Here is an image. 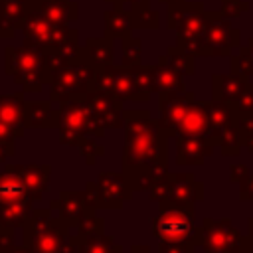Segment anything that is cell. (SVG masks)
Instances as JSON below:
<instances>
[{
  "label": "cell",
  "instance_id": "obj_6",
  "mask_svg": "<svg viewBox=\"0 0 253 253\" xmlns=\"http://www.w3.org/2000/svg\"><path fill=\"white\" fill-rule=\"evenodd\" d=\"M184 243H164L162 253H182Z\"/></svg>",
  "mask_w": 253,
  "mask_h": 253
},
{
  "label": "cell",
  "instance_id": "obj_4",
  "mask_svg": "<svg viewBox=\"0 0 253 253\" xmlns=\"http://www.w3.org/2000/svg\"><path fill=\"white\" fill-rule=\"evenodd\" d=\"M208 128H210L208 115H206V111H202L198 107L188 109V113L184 115V119L180 123V130L184 136H204Z\"/></svg>",
  "mask_w": 253,
  "mask_h": 253
},
{
  "label": "cell",
  "instance_id": "obj_1",
  "mask_svg": "<svg viewBox=\"0 0 253 253\" xmlns=\"http://www.w3.org/2000/svg\"><path fill=\"white\" fill-rule=\"evenodd\" d=\"M154 235L162 243H186L194 233V221L188 211L182 208L164 210L152 221Z\"/></svg>",
  "mask_w": 253,
  "mask_h": 253
},
{
  "label": "cell",
  "instance_id": "obj_3",
  "mask_svg": "<svg viewBox=\"0 0 253 253\" xmlns=\"http://www.w3.org/2000/svg\"><path fill=\"white\" fill-rule=\"evenodd\" d=\"M126 150H125V158L128 156V160H144L148 158L154 150H156V138L154 134H150L148 128H144L142 132L136 128H130L128 140H126Z\"/></svg>",
  "mask_w": 253,
  "mask_h": 253
},
{
  "label": "cell",
  "instance_id": "obj_5",
  "mask_svg": "<svg viewBox=\"0 0 253 253\" xmlns=\"http://www.w3.org/2000/svg\"><path fill=\"white\" fill-rule=\"evenodd\" d=\"M24 16V0H0V30L4 26H10V30L16 28Z\"/></svg>",
  "mask_w": 253,
  "mask_h": 253
},
{
  "label": "cell",
  "instance_id": "obj_2",
  "mask_svg": "<svg viewBox=\"0 0 253 253\" xmlns=\"http://www.w3.org/2000/svg\"><path fill=\"white\" fill-rule=\"evenodd\" d=\"M237 237H239L237 231L227 223V219L223 221L208 219L204 223L202 243L210 253H229L237 245Z\"/></svg>",
  "mask_w": 253,
  "mask_h": 253
}]
</instances>
